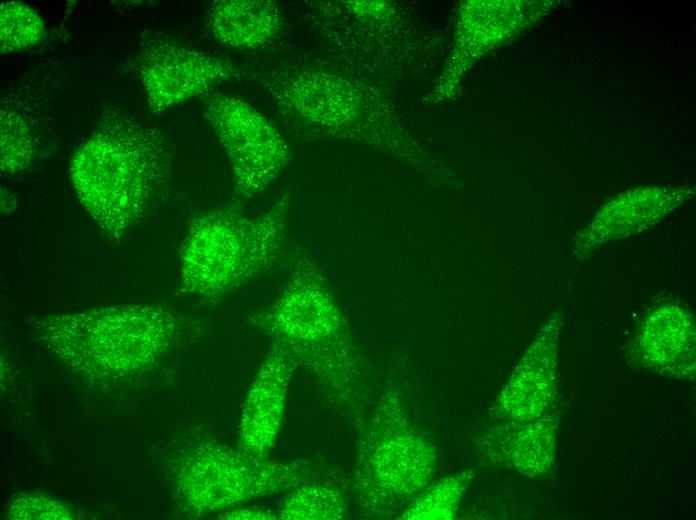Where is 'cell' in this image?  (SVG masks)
<instances>
[{"mask_svg": "<svg viewBox=\"0 0 696 520\" xmlns=\"http://www.w3.org/2000/svg\"><path fill=\"white\" fill-rule=\"evenodd\" d=\"M349 494L337 484L318 479L305 482L284 499L279 519L340 520L349 517Z\"/></svg>", "mask_w": 696, "mask_h": 520, "instance_id": "16", "label": "cell"}, {"mask_svg": "<svg viewBox=\"0 0 696 520\" xmlns=\"http://www.w3.org/2000/svg\"><path fill=\"white\" fill-rule=\"evenodd\" d=\"M557 425L543 415L530 421L505 420L474 440L486 462L534 478L544 474L553 461Z\"/></svg>", "mask_w": 696, "mask_h": 520, "instance_id": "13", "label": "cell"}, {"mask_svg": "<svg viewBox=\"0 0 696 520\" xmlns=\"http://www.w3.org/2000/svg\"><path fill=\"white\" fill-rule=\"evenodd\" d=\"M289 210L284 193L258 216L236 201L197 215L180 253L179 293L216 303L266 273L285 250Z\"/></svg>", "mask_w": 696, "mask_h": 520, "instance_id": "4", "label": "cell"}, {"mask_svg": "<svg viewBox=\"0 0 696 520\" xmlns=\"http://www.w3.org/2000/svg\"><path fill=\"white\" fill-rule=\"evenodd\" d=\"M358 430L349 495L365 518L397 516L432 482L437 449L392 386L379 395Z\"/></svg>", "mask_w": 696, "mask_h": 520, "instance_id": "5", "label": "cell"}, {"mask_svg": "<svg viewBox=\"0 0 696 520\" xmlns=\"http://www.w3.org/2000/svg\"><path fill=\"white\" fill-rule=\"evenodd\" d=\"M45 37V25L35 9L21 2H4L0 10L1 54L28 50Z\"/></svg>", "mask_w": 696, "mask_h": 520, "instance_id": "18", "label": "cell"}, {"mask_svg": "<svg viewBox=\"0 0 696 520\" xmlns=\"http://www.w3.org/2000/svg\"><path fill=\"white\" fill-rule=\"evenodd\" d=\"M474 470L467 469L429 484L398 515L402 520H453L457 518L462 499L473 479Z\"/></svg>", "mask_w": 696, "mask_h": 520, "instance_id": "17", "label": "cell"}, {"mask_svg": "<svg viewBox=\"0 0 696 520\" xmlns=\"http://www.w3.org/2000/svg\"><path fill=\"white\" fill-rule=\"evenodd\" d=\"M298 370L288 352L271 343L246 393L238 424V448L269 459L279 435L291 378Z\"/></svg>", "mask_w": 696, "mask_h": 520, "instance_id": "10", "label": "cell"}, {"mask_svg": "<svg viewBox=\"0 0 696 520\" xmlns=\"http://www.w3.org/2000/svg\"><path fill=\"white\" fill-rule=\"evenodd\" d=\"M17 207V198L5 187L1 188V211L8 214L13 212Z\"/></svg>", "mask_w": 696, "mask_h": 520, "instance_id": "21", "label": "cell"}, {"mask_svg": "<svg viewBox=\"0 0 696 520\" xmlns=\"http://www.w3.org/2000/svg\"><path fill=\"white\" fill-rule=\"evenodd\" d=\"M249 325L285 349L313 379L328 406L359 428L370 384L346 323L308 258L295 251L285 283L249 318Z\"/></svg>", "mask_w": 696, "mask_h": 520, "instance_id": "2", "label": "cell"}, {"mask_svg": "<svg viewBox=\"0 0 696 520\" xmlns=\"http://www.w3.org/2000/svg\"><path fill=\"white\" fill-rule=\"evenodd\" d=\"M319 469L309 460L258 459L204 437L180 450L172 465V483L178 506L202 516L291 491L318 479Z\"/></svg>", "mask_w": 696, "mask_h": 520, "instance_id": "6", "label": "cell"}, {"mask_svg": "<svg viewBox=\"0 0 696 520\" xmlns=\"http://www.w3.org/2000/svg\"><path fill=\"white\" fill-rule=\"evenodd\" d=\"M73 76L64 66L40 64L11 83L0 108L2 174L19 176L51 149L54 124L51 103Z\"/></svg>", "mask_w": 696, "mask_h": 520, "instance_id": "8", "label": "cell"}, {"mask_svg": "<svg viewBox=\"0 0 696 520\" xmlns=\"http://www.w3.org/2000/svg\"><path fill=\"white\" fill-rule=\"evenodd\" d=\"M74 515L61 501L39 494L17 497L9 511L13 519H73Z\"/></svg>", "mask_w": 696, "mask_h": 520, "instance_id": "19", "label": "cell"}, {"mask_svg": "<svg viewBox=\"0 0 696 520\" xmlns=\"http://www.w3.org/2000/svg\"><path fill=\"white\" fill-rule=\"evenodd\" d=\"M636 351L642 362L661 373L694 371L695 328L691 315L676 304L655 308L642 323Z\"/></svg>", "mask_w": 696, "mask_h": 520, "instance_id": "15", "label": "cell"}, {"mask_svg": "<svg viewBox=\"0 0 696 520\" xmlns=\"http://www.w3.org/2000/svg\"><path fill=\"white\" fill-rule=\"evenodd\" d=\"M205 24L221 45L258 54L280 36L284 14L273 0H217L208 7Z\"/></svg>", "mask_w": 696, "mask_h": 520, "instance_id": "14", "label": "cell"}, {"mask_svg": "<svg viewBox=\"0 0 696 520\" xmlns=\"http://www.w3.org/2000/svg\"><path fill=\"white\" fill-rule=\"evenodd\" d=\"M38 341L63 366L91 381L112 380L154 365L177 340L181 323L158 305H113L44 316Z\"/></svg>", "mask_w": 696, "mask_h": 520, "instance_id": "3", "label": "cell"}, {"mask_svg": "<svg viewBox=\"0 0 696 520\" xmlns=\"http://www.w3.org/2000/svg\"><path fill=\"white\" fill-rule=\"evenodd\" d=\"M175 145L121 107L106 109L74 154L70 179L101 234L120 242L166 195Z\"/></svg>", "mask_w": 696, "mask_h": 520, "instance_id": "1", "label": "cell"}, {"mask_svg": "<svg viewBox=\"0 0 696 520\" xmlns=\"http://www.w3.org/2000/svg\"><path fill=\"white\" fill-rule=\"evenodd\" d=\"M685 198L683 190L644 188L630 191L603 208L574 239L576 265L610 242L648 229Z\"/></svg>", "mask_w": 696, "mask_h": 520, "instance_id": "12", "label": "cell"}, {"mask_svg": "<svg viewBox=\"0 0 696 520\" xmlns=\"http://www.w3.org/2000/svg\"><path fill=\"white\" fill-rule=\"evenodd\" d=\"M135 66L153 113L208 93L225 82L244 79L241 63L160 33L142 41Z\"/></svg>", "mask_w": 696, "mask_h": 520, "instance_id": "9", "label": "cell"}, {"mask_svg": "<svg viewBox=\"0 0 696 520\" xmlns=\"http://www.w3.org/2000/svg\"><path fill=\"white\" fill-rule=\"evenodd\" d=\"M562 316L553 313L501 389L492 409L500 421H530L545 415L556 385Z\"/></svg>", "mask_w": 696, "mask_h": 520, "instance_id": "11", "label": "cell"}, {"mask_svg": "<svg viewBox=\"0 0 696 520\" xmlns=\"http://www.w3.org/2000/svg\"><path fill=\"white\" fill-rule=\"evenodd\" d=\"M221 519L232 520H274L279 519L278 514L272 510L262 508L235 507L219 514Z\"/></svg>", "mask_w": 696, "mask_h": 520, "instance_id": "20", "label": "cell"}, {"mask_svg": "<svg viewBox=\"0 0 696 520\" xmlns=\"http://www.w3.org/2000/svg\"><path fill=\"white\" fill-rule=\"evenodd\" d=\"M204 118L228 158L238 203L264 192L292 160L289 143L278 126L238 96L209 95Z\"/></svg>", "mask_w": 696, "mask_h": 520, "instance_id": "7", "label": "cell"}]
</instances>
